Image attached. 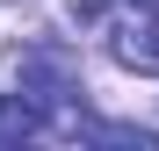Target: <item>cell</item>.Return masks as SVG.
<instances>
[{
	"instance_id": "obj_1",
	"label": "cell",
	"mask_w": 159,
	"mask_h": 151,
	"mask_svg": "<svg viewBox=\"0 0 159 151\" xmlns=\"http://www.w3.org/2000/svg\"><path fill=\"white\" fill-rule=\"evenodd\" d=\"M15 79L29 86L36 101H72L80 94V58H72L65 43H29L22 65H15Z\"/></svg>"
},
{
	"instance_id": "obj_2",
	"label": "cell",
	"mask_w": 159,
	"mask_h": 151,
	"mask_svg": "<svg viewBox=\"0 0 159 151\" xmlns=\"http://www.w3.org/2000/svg\"><path fill=\"white\" fill-rule=\"evenodd\" d=\"M109 50H116V65H130V72H159V7H145L138 22H123Z\"/></svg>"
},
{
	"instance_id": "obj_3",
	"label": "cell",
	"mask_w": 159,
	"mask_h": 151,
	"mask_svg": "<svg viewBox=\"0 0 159 151\" xmlns=\"http://www.w3.org/2000/svg\"><path fill=\"white\" fill-rule=\"evenodd\" d=\"M43 130V108H36V94L22 86V94H0V151L7 144H29Z\"/></svg>"
},
{
	"instance_id": "obj_4",
	"label": "cell",
	"mask_w": 159,
	"mask_h": 151,
	"mask_svg": "<svg viewBox=\"0 0 159 151\" xmlns=\"http://www.w3.org/2000/svg\"><path fill=\"white\" fill-rule=\"evenodd\" d=\"M101 7H109V0H72V15H101Z\"/></svg>"
},
{
	"instance_id": "obj_5",
	"label": "cell",
	"mask_w": 159,
	"mask_h": 151,
	"mask_svg": "<svg viewBox=\"0 0 159 151\" xmlns=\"http://www.w3.org/2000/svg\"><path fill=\"white\" fill-rule=\"evenodd\" d=\"M138 7H159V0H138Z\"/></svg>"
}]
</instances>
